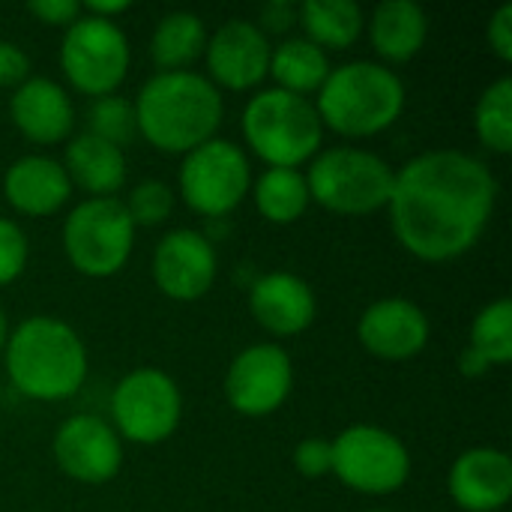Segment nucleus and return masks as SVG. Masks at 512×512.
<instances>
[{
	"mask_svg": "<svg viewBox=\"0 0 512 512\" xmlns=\"http://www.w3.org/2000/svg\"><path fill=\"white\" fill-rule=\"evenodd\" d=\"M498 204L489 165L465 150H429L393 174L387 201L399 246L426 264H447L471 252Z\"/></svg>",
	"mask_w": 512,
	"mask_h": 512,
	"instance_id": "1",
	"label": "nucleus"
},
{
	"mask_svg": "<svg viewBox=\"0 0 512 512\" xmlns=\"http://www.w3.org/2000/svg\"><path fill=\"white\" fill-rule=\"evenodd\" d=\"M132 111L138 135L153 150L186 156L216 138L225 99L201 72H156L141 84Z\"/></svg>",
	"mask_w": 512,
	"mask_h": 512,
	"instance_id": "2",
	"label": "nucleus"
},
{
	"mask_svg": "<svg viewBox=\"0 0 512 512\" xmlns=\"http://www.w3.org/2000/svg\"><path fill=\"white\" fill-rule=\"evenodd\" d=\"M3 363L9 384L33 402H66L87 381V345L78 330L51 315L24 318L9 330Z\"/></svg>",
	"mask_w": 512,
	"mask_h": 512,
	"instance_id": "3",
	"label": "nucleus"
},
{
	"mask_svg": "<svg viewBox=\"0 0 512 512\" xmlns=\"http://www.w3.org/2000/svg\"><path fill=\"white\" fill-rule=\"evenodd\" d=\"M405 81L384 63L351 60L330 69L315 93V111L324 129L360 141L387 132L405 111Z\"/></svg>",
	"mask_w": 512,
	"mask_h": 512,
	"instance_id": "4",
	"label": "nucleus"
},
{
	"mask_svg": "<svg viewBox=\"0 0 512 512\" xmlns=\"http://www.w3.org/2000/svg\"><path fill=\"white\" fill-rule=\"evenodd\" d=\"M246 147L267 168H303L324 147V126L312 99L285 90H258L240 117Z\"/></svg>",
	"mask_w": 512,
	"mask_h": 512,
	"instance_id": "5",
	"label": "nucleus"
},
{
	"mask_svg": "<svg viewBox=\"0 0 512 512\" xmlns=\"http://www.w3.org/2000/svg\"><path fill=\"white\" fill-rule=\"evenodd\" d=\"M393 168L372 150L363 147H327L321 150L306 171L309 198L336 216H372L387 210L393 192Z\"/></svg>",
	"mask_w": 512,
	"mask_h": 512,
	"instance_id": "6",
	"label": "nucleus"
},
{
	"mask_svg": "<svg viewBox=\"0 0 512 512\" xmlns=\"http://www.w3.org/2000/svg\"><path fill=\"white\" fill-rule=\"evenodd\" d=\"M135 249V225L120 198H84L63 222V252L87 279L117 276Z\"/></svg>",
	"mask_w": 512,
	"mask_h": 512,
	"instance_id": "7",
	"label": "nucleus"
},
{
	"mask_svg": "<svg viewBox=\"0 0 512 512\" xmlns=\"http://www.w3.org/2000/svg\"><path fill=\"white\" fill-rule=\"evenodd\" d=\"M252 180L249 153L216 135L183 156L177 189L192 213L204 219H225L249 198Z\"/></svg>",
	"mask_w": 512,
	"mask_h": 512,
	"instance_id": "8",
	"label": "nucleus"
},
{
	"mask_svg": "<svg viewBox=\"0 0 512 512\" xmlns=\"http://www.w3.org/2000/svg\"><path fill=\"white\" fill-rule=\"evenodd\" d=\"M333 477L369 498L399 492L411 477V453L399 435L375 423H354L333 441Z\"/></svg>",
	"mask_w": 512,
	"mask_h": 512,
	"instance_id": "9",
	"label": "nucleus"
},
{
	"mask_svg": "<svg viewBox=\"0 0 512 512\" xmlns=\"http://www.w3.org/2000/svg\"><path fill=\"white\" fill-rule=\"evenodd\" d=\"M129 63L132 48L117 21H102L81 12L78 21L63 30L60 69L69 87L81 96H114L129 75Z\"/></svg>",
	"mask_w": 512,
	"mask_h": 512,
	"instance_id": "10",
	"label": "nucleus"
},
{
	"mask_svg": "<svg viewBox=\"0 0 512 512\" xmlns=\"http://www.w3.org/2000/svg\"><path fill=\"white\" fill-rule=\"evenodd\" d=\"M183 420V393L162 369H135L114 384L111 426L120 441L156 447L168 441Z\"/></svg>",
	"mask_w": 512,
	"mask_h": 512,
	"instance_id": "11",
	"label": "nucleus"
},
{
	"mask_svg": "<svg viewBox=\"0 0 512 512\" xmlns=\"http://www.w3.org/2000/svg\"><path fill=\"white\" fill-rule=\"evenodd\" d=\"M294 390V363L276 342H258L243 348L225 372L228 405L249 420L276 414Z\"/></svg>",
	"mask_w": 512,
	"mask_h": 512,
	"instance_id": "12",
	"label": "nucleus"
},
{
	"mask_svg": "<svg viewBox=\"0 0 512 512\" xmlns=\"http://www.w3.org/2000/svg\"><path fill=\"white\" fill-rule=\"evenodd\" d=\"M51 456L69 480L81 486H105L123 468V441L108 420L96 414H72L57 426Z\"/></svg>",
	"mask_w": 512,
	"mask_h": 512,
	"instance_id": "13",
	"label": "nucleus"
},
{
	"mask_svg": "<svg viewBox=\"0 0 512 512\" xmlns=\"http://www.w3.org/2000/svg\"><path fill=\"white\" fill-rule=\"evenodd\" d=\"M270 36L249 18H228L207 36L204 63L213 87L246 93L255 90L270 72Z\"/></svg>",
	"mask_w": 512,
	"mask_h": 512,
	"instance_id": "14",
	"label": "nucleus"
},
{
	"mask_svg": "<svg viewBox=\"0 0 512 512\" xmlns=\"http://www.w3.org/2000/svg\"><path fill=\"white\" fill-rule=\"evenodd\" d=\"M150 276L153 285L168 300L177 303L201 300L219 276V258L213 240L195 228L168 231L153 249Z\"/></svg>",
	"mask_w": 512,
	"mask_h": 512,
	"instance_id": "15",
	"label": "nucleus"
},
{
	"mask_svg": "<svg viewBox=\"0 0 512 512\" xmlns=\"http://www.w3.org/2000/svg\"><path fill=\"white\" fill-rule=\"evenodd\" d=\"M432 336L423 306L405 297H384L363 309L357 321V342L384 363H405L426 351Z\"/></svg>",
	"mask_w": 512,
	"mask_h": 512,
	"instance_id": "16",
	"label": "nucleus"
},
{
	"mask_svg": "<svg viewBox=\"0 0 512 512\" xmlns=\"http://www.w3.org/2000/svg\"><path fill=\"white\" fill-rule=\"evenodd\" d=\"M249 312L261 330L276 339L306 333L318 318V297L306 279L288 270L264 273L249 288Z\"/></svg>",
	"mask_w": 512,
	"mask_h": 512,
	"instance_id": "17",
	"label": "nucleus"
},
{
	"mask_svg": "<svg viewBox=\"0 0 512 512\" xmlns=\"http://www.w3.org/2000/svg\"><path fill=\"white\" fill-rule=\"evenodd\" d=\"M447 492L465 512H501L512 498V459L498 447L465 450L447 474Z\"/></svg>",
	"mask_w": 512,
	"mask_h": 512,
	"instance_id": "18",
	"label": "nucleus"
},
{
	"mask_svg": "<svg viewBox=\"0 0 512 512\" xmlns=\"http://www.w3.org/2000/svg\"><path fill=\"white\" fill-rule=\"evenodd\" d=\"M9 117L30 144H63L75 129L72 96L45 75H30L9 99Z\"/></svg>",
	"mask_w": 512,
	"mask_h": 512,
	"instance_id": "19",
	"label": "nucleus"
},
{
	"mask_svg": "<svg viewBox=\"0 0 512 512\" xmlns=\"http://www.w3.org/2000/svg\"><path fill=\"white\" fill-rule=\"evenodd\" d=\"M69 195H72V183L66 177L63 162L42 153L15 159L3 174V198L21 216H33V219L54 216L69 201Z\"/></svg>",
	"mask_w": 512,
	"mask_h": 512,
	"instance_id": "20",
	"label": "nucleus"
},
{
	"mask_svg": "<svg viewBox=\"0 0 512 512\" xmlns=\"http://www.w3.org/2000/svg\"><path fill=\"white\" fill-rule=\"evenodd\" d=\"M63 168L72 189L87 192V198H117L126 183V153L90 132L66 141Z\"/></svg>",
	"mask_w": 512,
	"mask_h": 512,
	"instance_id": "21",
	"label": "nucleus"
},
{
	"mask_svg": "<svg viewBox=\"0 0 512 512\" xmlns=\"http://www.w3.org/2000/svg\"><path fill=\"white\" fill-rule=\"evenodd\" d=\"M369 39L384 66L414 60L429 39V15L414 0H384L372 9Z\"/></svg>",
	"mask_w": 512,
	"mask_h": 512,
	"instance_id": "22",
	"label": "nucleus"
},
{
	"mask_svg": "<svg viewBox=\"0 0 512 512\" xmlns=\"http://www.w3.org/2000/svg\"><path fill=\"white\" fill-rule=\"evenodd\" d=\"M297 21L324 54L351 48L366 30V15L354 0H306L297 6Z\"/></svg>",
	"mask_w": 512,
	"mask_h": 512,
	"instance_id": "23",
	"label": "nucleus"
},
{
	"mask_svg": "<svg viewBox=\"0 0 512 512\" xmlns=\"http://www.w3.org/2000/svg\"><path fill=\"white\" fill-rule=\"evenodd\" d=\"M207 27L195 12H168L150 36V60L159 72H189L207 48Z\"/></svg>",
	"mask_w": 512,
	"mask_h": 512,
	"instance_id": "24",
	"label": "nucleus"
},
{
	"mask_svg": "<svg viewBox=\"0 0 512 512\" xmlns=\"http://www.w3.org/2000/svg\"><path fill=\"white\" fill-rule=\"evenodd\" d=\"M330 69L333 66L318 45H312L306 36H294V39H285L282 45L273 48L267 75L276 81V90L309 99L321 90Z\"/></svg>",
	"mask_w": 512,
	"mask_h": 512,
	"instance_id": "25",
	"label": "nucleus"
},
{
	"mask_svg": "<svg viewBox=\"0 0 512 512\" xmlns=\"http://www.w3.org/2000/svg\"><path fill=\"white\" fill-rule=\"evenodd\" d=\"M252 201L264 222L270 225H294L306 216L312 198L306 186V174L297 168H264L252 180Z\"/></svg>",
	"mask_w": 512,
	"mask_h": 512,
	"instance_id": "26",
	"label": "nucleus"
},
{
	"mask_svg": "<svg viewBox=\"0 0 512 512\" xmlns=\"http://www.w3.org/2000/svg\"><path fill=\"white\" fill-rule=\"evenodd\" d=\"M474 132L477 141L498 156H507L512 150V78L501 75L495 84H489L474 108Z\"/></svg>",
	"mask_w": 512,
	"mask_h": 512,
	"instance_id": "27",
	"label": "nucleus"
},
{
	"mask_svg": "<svg viewBox=\"0 0 512 512\" xmlns=\"http://www.w3.org/2000/svg\"><path fill=\"white\" fill-rule=\"evenodd\" d=\"M468 348L480 354L489 369L512 363V300L501 297L483 306L471 321V342Z\"/></svg>",
	"mask_w": 512,
	"mask_h": 512,
	"instance_id": "28",
	"label": "nucleus"
},
{
	"mask_svg": "<svg viewBox=\"0 0 512 512\" xmlns=\"http://www.w3.org/2000/svg\"><path fill=\"white\" fill-rule=\"evenodd\" d=\"M87 132L123 150L138 135L132 102L123 99V96H117V93L114 96L93 99V105L87 111Z\"/></svg>",
	"mask_w": 512,
	"mask_h": 512,
	"instance_id": "29",
	"label": "nucleus"
},
{
	"mask_svg": "<svg viewBox=\"0 0 512 512\" xmlns=\"http://www.w3.org/2000/svg\"><path fill=\"white\" fill-rule=\"evenodd\" d=\"M174 204H177V195L165 180H141L138 186H132L129 198L123 201L135 228H156L168 222L174 213Z\"/></svg>",
	"mask_w": 512,
	"mask_h": 512,
	"instance_id": "30",
	"label": "nucleus"
},
{
	"mask_svg": "<svg viewBox=\"0 0 512 512\" xmlns=\"http://www.w3.org/2000/svg\"><path fill=\"white\" fill-rule=\"evenodd\" d=\"M30 261V243L15 219L0 216V288L12 285Z\"/></svg>",
	"mask_w": 512,
	"mask_h": 512,
	"instance_id": "31",
	"label": "nucleus"
},
{
	"mask_svg": "<svg viewBox=\"0 0 512 512\" xmlns=\"http://www.w3.org/2000/svg\"><path fill=\"white\" fill-rule=\"evenodd\" d=\"M294 468L306 480H321V477L333 474V444L318 435L303 438L294 447Z\"/></svg>",
	"mask_w": 512,
	"mask_h": 512,
	"instance_id": "32",
	"label": "nucleus"
},
{
	"mask_svg": "<svg viewBox=\"0 0 512 512\" xmlns=\"http://www.w3.org/2000/svg\"><path fill=\"white\" fill-rule=\"evenodd\" d=\"M30 78V57L18 42L0 39V87H21Z\"/></svg>",
	"mask_w": 512,
	"mask_h": 512,
	"instance_id": "33",
	"label": "nucleus"
},
{
	"mask_svg": "<svg viewBox=\"0 0 512 512\" xmlns=\"http://www.w3.org/2000/svg\"><path fill=\"white\" fill-rule=\"evenodd\" d=\"M27 12L42 21L45 27H69L78 21L81 15V3L78 0H30L27 3Z\"/></svg>",
	"mask_w": 512,
	"mask_h": 512,
	"instance_id": "34",
	"label": "nucleus"
},
{
	"mask_svg": "<svg viewBox=\"0 0 512 512\" xmlns=\"http://www.w3.org/2000/svg\"><path fill=\"white\" fill-rule=\"evenodd\" d=\"M486 42L489 51L501 60V63H512V6L504 3L486 27Z\"/></svg>",
	"mask_w": 512,
	"mask_h": 512,
	"instance_id": "35",
	"label": "nucleus"
},
{
	"mask_svg": "<svg viewBox=\"0 0 512 512\" xmlns=\"http://www.w3.org/2000/svg\"><path fill=\"white\" fill-rule=\"evenodd\" d=\"M297 24V6L288 3V0H273L261 9V21L258 27L264 33H285L288 27Z\"/></svg>",
	"mask_w": 512,
	"mask_h": 512,
	"instance_id": "36",
	"label": "nucleus"
},
{
	"mask_svg": "<svg viewBox=\"0 0 512 512\" xmlns=\"http://www.w3.org/2000/svg\"><path fill=\"white\" fill-rule=\"evenodd\" d=\"M81 12L102 18V21H114L123 12H129V0H87V3H81Z\"/></svg>",
	"mask_w": 512,
	"mask_h": 512,
	"instance_id": "37",
	"label": "nucleus"
},
{
	"mask_svg": "<svg viewBox=\"0 0 512 512\" xmlns=\"http://www.w3.org/2000/svg\"><path fill=\"white\" fill-rule=\"evenodd\" d=\"M459 372L465 375V378H483L486 372H489V363L480 357V354H474L471 348H465L462 354H459Z\"/></svg>",
	"mask_w": 512,
	"mask_h": 512,
	"instance_id": "38",
	"label": "nucleus"
},
{
	"mask_svg": "<svg viewBox=\"0 0 512 512\" xmlns=\"http://www.w3.org/2000/svg\"><path fill=\"white\" fill-rule=\"evenodd\" d=\"M6 339H9V321H6V315L0 312V357H3V348H6Z\"/></svg>",
	"mask_w": 512,
	"mask_h": 512,
	"instance_id": "39",
	"label": "nucleus"
},
{
	"mask_svg": "<svg viewBox=\"0 0 512 512\" xmlns=\"http://www.w3.org/2000/svg\"><path fill=\"white\" fill-rule=\"evenodd\" d=\"M366 512H387V510H366Z\"/></svg>",
	"mask_w": 512,
	"mask_h": 512,
	"instance_id": "40",
	"label": "nucleus"
}]
</instances>
